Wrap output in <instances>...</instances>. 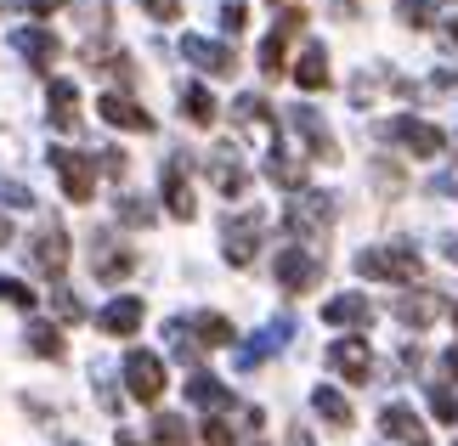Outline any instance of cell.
Segmentation results:
<instances>
[{"label":"cell","mask_w":458,"mask_h":446,"mask_svg":"<svg viewBox=\"0 0 458 446\" xmlns=\"http://www.w3.org/2000/svg\"><path fill=\"white\" fill-rule=\"evenodd\" d=\"M357 272L362 277L413 282L419 272H425V260H419V248H408V243H385V248H362V255H357Z\"/></svg>","instance_id":"6da1fadb"},{"label":"cell","mask_w":458,"mask_h":446,"mask_svg":"<svg viewBox=\"0 0 458 446\" xmlns=\"http://www.w3.org/2000/svg\"><path fill=\"white\" fill-rule=\"evenodd\" d=\"M260 231H267V215H260V209H243V215H233V221L221 226V255L233 260V265H250L255 248H260Z\"/></svg>","instance_id":"7a4b0ae2"},{"label":"cell","mask_w":458,"mask_h":446,"mask_svg":"<svg viewBox=\"0 0 458 446\" xmlns=\"http://www.w3.org/2000/svg\"><path fill=\"white\" fill-rule=\"evenodd\" d=\"M284 221H289L294 238H323V231L334 226V198H328V192H306V198L289 204Z\"/></svg>","instance_id":"3957f363"},{"label":"cell","mask_w":458,"mask_h":446,"mask_svg":"<svg viewBox=\"0 0 458 446\" xmlns=\"http://www.w3.org/2000/svg\"><path fill=\"white\" fill-rule=\"evenodd\" d=\"M51 170H57V181H63V192L74 204H85L91 198V187H97V164L85 153H68V147H51Z\"/></svg>","instance_id":"277c9868"},{"label":"cell","mask_w":458,"mask_h":446,"mask_svg":"<svg viewBox=\"0 0 458 446\" xmlns=\"http://www.w3.org/2000/svg\"><path fill=\"white\" fill-rule=\"evenodd\" d=\"M125 384L136 401H158L165 396V362L153 350H125Z\"/></svg>","instance_id":"5b68a950"},{"label":"cell","mask_w":458,"mask_h":446,"mask_svg":"<svg viewBox=\"0 0 458 446\" xmlns=\"http://www.w3.org/2000/svg\"><path fill=\"white\" fill-rule=\"evenodd\" d=\"M301 29H306V12H294V6H289L284 17H277V29L267 34V40H260V74H267V80L284 74V46H289Z\"/></svg>","instance_id":"8992f818"},{"label":"cell","mask_w":458,"mask_h":446,"mask_svg":"<svg viewBox=\"0 0 458 446\" xmlns=\"http://www.w3.org/2000/svg\"><path fill=\"white\" fill-rule=\"evenodd\" d=\"M317 277H323V260H317L311 248H277V282H284L289 294H306Z\"/></svg>","instance_id":"52a82bcc"},{"label":"cell","mask_w":458,"mask_h":446,"mask_svg":"<svg viewBox=\"0 0 458 446\" xmlns=\"http://www.w3.org/2000/svg\"><path fill=\"white\" fill-rule=\"evenodd\" d=\"M182 57H187L192 68H204V74H216V80H226V74L238 68L233 46H221V40H204V34H187V40H182Z\"/></svg>","instance_id":"ba28073f"},{"label":"cell","mask_w":458,"mask_h":446,"mask_svg":"<svg viewBox=\"0 0 458 446\" xmlns=\"http://www.w3.org/2000/svg\"><path fill=\"white\" fill-rule=\"evenodd\" d=\"M209 187H216L221 198H243V187H250V170H243L238 147H216V153H209Z\"/></svg>","instance_id":"9c48e42d"},{"label":"cell","mask_w":458,"mask_h":446,"mask_svg":"<svg viewBox=\"0 0 458 446\" xmlns=\"http://www.w3.org/2000/svg\"><path fill=\"white\" fill-rule=\"evenodd\" d=\"M12 51H17V57H23V63H34V68H51V63L63 57L57 34H51V29H40V23L17 29V34H12Z\"/></svg>","instance_id":"30bf717a"},{"label":"cell","mask_w":458,"mask_h":446,"mask_svg":"<svg viewBox=\"0 0 458 446\" xmlns=\"http://www.w3.org/2000/svg\"><path fill=\"white\" fill-rule=\"evenodd\" d=\"M391 136H396L408 153H419V158H436V153L447 147V136L436 130V124H425V119H408V114H402V119H391Z\"/></svg>","instance_id":"8fae6325"},{"label":"cell","mask_w":458,"mask_h":446,"mask_svg":"<svg viewBox=\"0 0 458 446\" xmlns=\"http://www.w3.org/2000/svg\"><path fill=\"white\" fill-rule=\"evenodd\" d=\"M379 430L391 435L396 446H430L425 424H419V413H413L408 401H391V407H385V413H379Z\"/></svg>","instance_id":"7c38bea8"},{"label":"cell","mask_w":458,"mask_h":446,"mask_svg":"<svg viewBox=\"0 0 458 446\" xmlns=\"http://www.w3.org/2000/svg\"><path fill=\"white\" fill-rule=\"evenodd\" d=\"M131 265H136L131 248H119L114 238H91V272H97V282H119V277H131Z\"/></svg>","instance_id":"4fadbf2b"},{"label":"cell","mask_w":458,"mask_h":446,"mask_svg":"<svg viewBox=\"0 0 458 446\" xmlns=\"http://www.w3.org/2000/svg\"><path fill=\"white\" fill-rule=\"evenodd\" d=\"M97 114L108 119L114 130H142V136L153 130V114H148V108H136V102H131V97H119V91L102 97V102H97Z\"/></svg>","instance_id":"5bb4252c"},{"label":"cell","mask_w":458,"mask_h":446,"mask_svg":"<svg viewBox=\"0 0 458 446\" xmlns=\"http://www.w3.org/2000/svg\"><path fill=\"white\" fill-rule=\"evenodd\" d=\"M328 362L340 367L351 384H368V373H374V356H368L362 339H334V345H328Z\"/></svg>","instance_id":"9a60e30c"},{"label":"cell","mask_w":458,"mask_h":446,"mask_svg":"<svg viewBox=\"0 0 458 446\" xmlns=\"http://www.w3.org/2000/svg\"><path fill=\"white\" fill-rule=\"evenodd\" d=\"M289 124H294V136L311 147V158H340V147H334V136H328V124L317 119L311 108H289Z\"/></svg>","instance_id":"2e32d148"},{"label":"cell","mask_w":458,"mask_h":446,"mask_svg":"<svg viewBox=\"0 0 458 446\" xmlns=\"http://www.w3.org/2000/svg\"><path fill=\"white\" fill-rule=\"evenodd\" d=\"M165 209H170L175 221H192V209H199V204H192V181H187L182 158H170V164H165Z\"/></svg>","instance_id":"e0dca14e"},{"label":"cell","mask_w":458,"mask_h":446,"mask_svg":"<svg viewBox=\"0 0 458 446\" xmlns=\"http://www.w3.org/2000/svg\"><path fill=\"white\" fill-rule=\"evenodd\" d=\"M46 108H51V124H57V130H80V85L74 80H51Z\"/></svg>","instance_id":"ac0fdd59"},{"label":"cell","mask_w":458,"mask_h":446,"mask_svg":"<svg viewBox=\"0 0 458 446\" xmlns=\"http://www.w3.org/2000/svg\"><path fill=\"white\" fill-rule=\"evenodd\" d=\"M97 323H102V333H114V339L136 333V328H142V299H136V294H119L114 306H102Z\"/></svg>","instance_id":"d6986e66"},{"label":"cell","mask_w":458,"mask_h":446,"mask_svg":"<svg viewBox=\"0 0 458 446\" xmlns=\"http://www.w3.org/2000/svg\"><path fill=\"white\" fill-rule=\"evenodd\" d=\"M34 265H40L46 277H63L68 272V238H63V226H46L40 238H34Z\"/></svg>","instance_id":"ffe728a7"},{"label":"cell","mask_w":458,"mask_h":446,"mask_svg":"<svg viewBox=\"0 0 458 446\" xmlns=\"http://www.w3.org/2000/svg\"><path fill=\"white\" fill-rule=\"evenodd\" d=\"M323 323H334V328H368V323H374V306H368L362 294H340V299L323 306Z\"/></svg>","instance_id":"44dd1931"},{"label":"cell","mask_w":458,"mask_h":446,"mask_svg":"<svg viewBox=\"0 0 458 446\" xmlns=\"http://www.w3.org/2000/svg\"><path fill=\"white\" fill-rule=\"evenodd\" d=\"M187 401L204 407V413H226V407H233V390H226L221 379H209V373H192V379H187Z\"/></svg>","instance_id":"7402d4cb"},{"label":"cell","mask_w":458,"mask_h":446,"mask_svg":"<svg viewBox=\"0 0 458 446\" xmlns=\"http://www.w3.org/2000/svg\"><path fill=\"white\" fill-rule=\"evenodd\" d=\"M311 407H317V418H323V424H334L340 435L351 430V401H345L334 384H317V390H311Z\"/></svg>","instance_id":"603a6c76"},{"label":"cell","mask_w":458,"mask_h":446,"mask_svg":"<svg viewBox=\"0 0 458 446\" xmlns=\"http://www.w3.org/2000/svg\"><path fill=\"white\" fill-rule=\"evenodd\" d=\"M436 316H442V299L436 294H402L396 299V323H408V328H430Z\"/></svg>","instance_id":"cb8c5ba5"},{"label":"cell","mask_w":458,"mask_h":446,"mask_svg":"<svg viewBox=\"0 0 458 446\" xmlns=\"http://www.w3.org/2000/svg\"><path fill=\"white\" fill-rule=\"evenodd\" d=\"M294 80H301V91H323V85H328V51L306 46L301 63H294Z\"/></svg>","instance_id":"d4e9b609"},{"label":"cell","mask_w":458,"mask_h":446,"mask_svg":"<svg viewBox=\"0 0 458 446\" xmlns=\"http://www.w3.org/2000/svg\"><path fill=\"white\" fill-rule=\"evenodd\" d=\"M267 175H272L277 187H289V192H301V187H306V164H301L294 153H284V147H272V153H267Z\"/></svg>","instance_id":"484cf974"},{"label":"cell","mask_w":458,"mask_h":446,"mask_svg":"<svg viewBox=\"0 0 458 446\" xmlns=\"http://www.w3.org/2000/svg\"><path fill=\"white\" fill-rule=\"evenodd\" d=\"M289 333H294V323H272L267 333H260V339H255V345H243V350H238V367H255V362H260V356H267V350H277V345H284V339H289Z\"/></svg>","instance_id":"4316f807"},{"label":"cell","mask_w":458,"mask_h":446,"mask_svg":"<svg viewBox=\"0 0 458 446\" xmlns=\"http://www.w3.org/2000/svg\"><path fill=\"white\" fill-rule=\"evenodd\" d=\"M182 114H187L192 124H216L221 108H216V97H209L204 85H187V91H182Z\"/></svg>","instance_id":"83f0119b"},{"label":"cell","mask_w":458,"mask_h":446,"mask_svg":"<svg viewBox=\"0 0 458 446\" xmlns=\"http://www.w3.org/2000/svg\"><path fill=\"white\" fill-rule=\"evenodd\" d=\"M192 333H199V345H233V323L226 316H216V311H204V316H192L187 323Z\"/></svg>","instance_id":"f1b7e54d"},{"label":"cell","mask_w":458,"mask_h":446,"mask_svg":"<svg viewBox=\"0 0 458 446\" xmlns=\"http://www.w3.org/2000/svg\"><path fill=\"white\" fill-rule=\"evenodd\" d=\"M23 339H29V350H34V356H46V362H57V356H63V333L51 328V323H29Z\"/></svg>","instance_id":"f546056e"},{"label":"cell","mask_w":458,"mask_h":446,"mask_svg":"<svg viewBox=\"0 0 458 446\" xmlns=\"http://www.w3.org/2000/svg\"><path fill=\"white\" fill-rule=\"evenodd\" d=\"M153 446H192L187 441V424L175 418V413H158L153 418Z\"/></svg>","instance_id":"4dcf8cb0"},{"label":"cell","mask_w":458,"mask_h":446,"mask_svg":"<svg viewBox=\"0 0 458 446\" xmlns=\"http://www.w3.org/2000/svg\"><path fill=\"white\" fill-rule=\"evenodd\" d=\"M233 114H238V124H250V130H267V119H272V108H267V102H260L255 91H250V97H238V102H233Z\"/></svg>","instance_id":"1f68e13d"},{"label":"cell","mask_w":458,"mask_h":446,"mask_svg":"<svg viewBox=\"0 0 458 446\" xmlns=\"http://www.w3.org/2000/svg\"><path fill=\"white\" fill-rule=\"evenodd\" d=\"M0 306L34 311V294H29V282H17V277H0Z\"/></svg>","instance_id":"d6a6232c"},{"label":"cell","mask_w":458,"mask_h":446,"mask_svg":"<svg viewBox=\"0 0 458 446\" xmlns=\"http://www.w3.org/2000/svg\"><path fill=\"white\" fill-rule=\"evenodd\" d=\"M119 221H125V226H153L148 198H119Z\"/></svg>","instance_id":"836d02e7"},{"label":"cell","mask_w":458,"mask_h":446,"mask_svg":"<svg viewBox=\"0 0 458 446\" xmlns=\"http://www.w3.org/2000/svg\"><path fill=\"white\" fill-rule=\"evenodd\" d=\"M0 204L6 209H34V192L23 181H0Z\"/></svg>","instance_id":"e575fe53"},{"label":"cell","mask_w":458,"mask_h":446,"mask_svg":"<svg viewBox=\"0 0 458 446\" xmlns=\"http://www.w3.org/2000/svg\"><path fill=\"white\" fill-rule=\"evenodd\" d=\"M396 17H402L408 29H425V23H430V0H402Z\"/></svg>","instance_id":"d590c367"},{"label":"cell","mask_w":458,"mask_h":446,"mask_svg":"<svg viewBox=\"0 0 458 446\" xmlns=\"http://www.w3.org/2000/svg\"><path fill=\"white\" fill-rule=\"evenodd\" d=\"M243 23H250L243 0H226V6H221V29H226V34H243Z\"/></svg>","instance_id":"8d00e7d4"},{"label":"cell","mask_w":458,"mask_h":446,"mask_svg":"<svg viewBox=\"0 0 458 446\" xmlns=\"http://www.w3.org/2000/svg\"><path fill=\"white\" fill-rule=\"evenodd\" d=\"M142 12L158 17V23H175V17H182V0H142Z\"/></svg>","instance_id":"74e56055"},{"label":"cell","mask_w":458,"mask_h":446,"mask_svg":"<svg viewBox=\"0 0 458 446\" xmlns=\"http://www.w3.org/2000/svg\"><path fill=\"white\" fill-rule=\"evenodd\" d=\"M430 407H436V418H447V424L458 418V401L447 396V390H442V384H436V390H430Z\"/></svg>","instance_id":"f35d334b"},{"label":"cell","mask_w":458,"mask_h":446,"mask_svg":"<svg viewBox=\"0 0 458 446\" xmlns=\"http://www.w3.org/2000/svg\"><path fill=\"white\" fill-rule=\"evenodd\" d=\"M97 158H102V170H108V175H125V170H131V158L119 153V147H108V153H97Z\"/></svg>","instance_id":"ab89813d"},{"label":"cell","mask_w":458,"mask_h":446,"mask_svg":"<svg viewBox=\"0 0 458 446\" xmlns=\"http://www.w3.org/2000/svg\"><path fill=\"white\" fill-rule=\"evenodd\" d=\"M57 316H63V323H80V316H85V306H80L74 294H57Z\"/></svg>","instance_id":"60d3db41"},{"label":"cell","mask_w":458,"mask_h":446,"mask_svg":"<svg viewBox=\"0 0 458 446\" xmlns=\"http://www.w3.org/2000/svg\"><path fill=\"white\" fill-rule=\"evenodd\" d=\"M204 446H233V430L216 418V424H204Z\"/></svg>","instance_id":"b9f144b4"},{"label":"cell","mask_w":458,"mask_h":446,"mask_svg":"<svg viewBox=\"0 0 458 446\" xmlns=\"http://www.w3.org/2000/svg\"><path fill=\"white\" fill-rule=\"evenodd\" d=\"M68 0H23V12H34V17H51V12H63Z\"/></svg>","instance_id":"7bdbcfd3"},{"label":"cell","mask_w":458,"mask_h":446,"mask_svg":"<svg viewBox=\"0 0 458 446\" xmlns=\"http://www.w3.org/2000/svg\"><path fill=\"white\" fill-rule=\"evenodd\" d=\"M447 373H453V379H458V345L447 350Z\"/></svg>","instance_id":"ee69618b"},{"label":"cell","mask_w":458,"mask_h":446,"mask_svg":"<svg viewBox=\"0 0 458 446\" xmlns=\"http://www.w3.org/2000/svg\"><path fill=\"white\" fill-rule=\"evenodd\" d=\"M12 243V226H6V215H0V248H6Z\"/></svg>","instance_id":"f6af8a7d"},{"label":"cell","mask_w":458,"mask_h":446,"mask_svg":"<svg viewBox=\"0 0 458 446\" xmlns=\"http://www.w3.org/2000/svg\"><path fill=\"white\" fill-rule=\"evenodd\" d=\"M119 446H142V441H136V435H131V430H119Z\"/></svg>","instance_id":"bcb514c9"},{"label":"cell","mask_w":458,"mask_h":446,"mask_svg":"<svg viewBox=\"0 0 458 446\" xmlns=\"http://www.w3.org/2000/svg\"><path fill=\"white\" fill-rule=\"evenodd\" d=\"M447 46H458V17H453V23H447Z\"/></svg>","instance_id":"7dc6e473"},{"label":"cell","mask_w":458,"mask_h":446,"mask_svg":"<svg viewBox=\"0 0 458 446\" xmlns=\"http://www.w3.org/2000/svg\"><path fill=\"white\" fill-rule=\"evenodd\" d=\"M447 260H453V265H458V238H447Z\"/></svg>","instance_id":"c3c4849f"},{"label":"cell","mask_w":458,"mask_h":446,"mask_svg":"<svg viewBox=\"0 0 458 446\" xmlns=\"http://www.w3.org/2000/svg\"><path fill=\"white\" fill-rule=\"evenodd\" d=\"M442 85H458V74H442Z\"/></svg>","instance_id":"681fc988"},{"label":"cell","mask_w":458,"mask_h":446,"mask_svg":"<svg viewBox=\"0 0 458 446\" xmlns=\"http://www.w3.org/2000/svg\"><path fill=\"white\" fill-rule=\"evenodd\" d=\"M453 323H458V306H453Z\"/></svg>","instance_id":"f907efd6"},{"label":"cell","mask_w":458,"mask_h":446,"mask_svg":"<svg viewBox=\"0 0 458 446\" xmlns=\"http://www.w3.org/2000/svg\"><path fill=\"white\" fill-rule=\"evenodd\" d=\"M272 6H277V0H272Z\"/></svg>","instance_id":"816d5d0a"}]
</instances>
